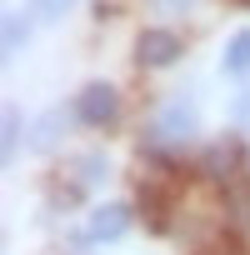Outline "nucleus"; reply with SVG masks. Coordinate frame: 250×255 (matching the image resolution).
<instances>
[{"label": "nucleus", "instance_id": "20e7f679", "mask_svg": "<svg viewBox=\"0 0 250 255\" xmlns=\"http://www.w3.org/2000/svg\"><path fill=\"white\" fill-rule=\"evenodd\" d=\"M125 230H130V205H120V200L100 205V210L90 215V225H85V235H90V240H120Z\"/></svg>", "mask_w": 250, "mask_h": 255}, {"label": "nucleus", "instance_id": "1a4fd4ad", "mask_svg": "<svg viewBox=\"0 0 250 255\" xmlns=\"http://www.w3.org/2000/svg\"><path fill=\"white\" fill-rule=\"evenodd\" d=\"M25 15H5V55H15L20 50V40H25Z\"/></svg>", "mask_w": 250, "mask_h": 255}, {"label": "nucleus", "instance_id": "0eeeda50", "mask_svg": "<svg viewBox=\"0 0 250 255\" xmlns=\"http://www.w3.org/2000/svg\"><path fill=\"white\" fill-rule=\"evenodd\" d=\"M220 65H225V75H245V70H250V30H240V35L225 45V60H220Z\"/></svg>", "mask_w": 250, "mask_h": 255}, {"label": "nucleus", "instance_id": "ddd939ff", "mask_svg": "<svg viewBox=\"0 0 250 255\" xmlns=\"http://www.w3.org/2000/svg\"><path fill=\"white\" fill-rule=\"evenodd\" d=\"M155 5H160V10H190L195 0H155Z\"/></svg>", "mask_w": 250, "mask_h": 255}, {"label": "nucleus", "instance_id": "39448f33", "mask_svg": "<svg viewBox=\"0 0 250 255\" xmlns=\"http://www.w3.org/2000/svg\"><path fill=\"white\" fill-rule=\"evenodd\" d=\"M65 125H70L65 110H45V115L30 125V130H25V145H30V150H55L60 135H65Z\"/></svg>", "mask_w": 250, "mask_h": 255}, {"label": "nucleus", "instance_id": "7ed1b4c3", "mask_svg": "<svg viewBox=\"0 0 250 255\" xmlns=\"http://www.w3.org/2000/svg\"><path fill=\"white\" fill-rule=\"evenodd\" d=\"M195 110L185 105V100H165L160 110H155V120H150V130L160 135V140H190L195 135Z\"/></svg>", "mask_w": 250, "mask_h": 255}, {"label": "nucleus", "instance_id": "9b49d317", "mask_svg": "<svg viewBox=\"0 0 250 255\" xmlns=\"http://www.w3.org/2000/svg\"><path fill=\"white\" fill-rule=\"evenodd\" d=\"M235 120L250 125V90H240V100H235Z\"/></svg>", "mask_w": 250, "mask_h": 255}, {"label": "nucleus", "instance_id": "423d86ee", "mask_svg": "<svg viewBox=\"0 0 250 255\" xmlns=\"http://www.w3.org/2000/svg\"><path fill=\"white\" fill-rule=\"evenodd\" d=\"M240 160H245V155H240V145H235V140H215V145L205 150V170H210L215 180H225Z\"/></svg>", "mask_w": 250, "mask_h": 255}, {"label": "nucleus", "instance_id": "f8f14e48", "mask_svg": "<svg viewBox=\"0 0 250 255\" xmlns=\"http://www.w3.org/2000/svg\"><path fill=\"white\" fill-rule=\"evenodd\" d=\"M235 220H240V225H250V195H245V200H235Z\"/></svg>", "mask_w": 250, "mask_h": 255}, {"label": "nucleus", "instance_id": "4468645a", "mask_svg": "<svg viewBox=\"0 0 250 255\" xmlns=\"http://www.w3.org/2000/svg\"><path fill=\"white\" fill-rule=\"evenodd\" d=\"M245 160H250V150H245Z\"/></svg>", "mask_w": 250, "mask_h": 255}, {"label": "nucleus", "instance_id": "9d476101", "mask_svg": "<svg viewBox=\"0 0 250 255\" xmlns=\"http://www.w3.org/2000/svg\"><path fill=\"white\" fill-rule=\"evenodd\" d=\"M70 5H75V0H35V15H40V20H60Z\"/></svg>", "mask_w": 250, "mask_h": 255}, {"label": "nucleus", "instance_id": "f257e3e1", "mask_svg": "<svg viewBox=\"0 0 250 255\" xmlns=\"http://www.w3.org/2000/svg\"><path fill=\"white\" fill-rule=\"evenodd\" d=\"M75 120H85V125H115V115H120V90L115 85H105V80H90L80 95H75Z\"/></svg>", "mask_w": 250, "mask_h": 255}, {"label": "nucleus", "instance_id": "6e6552de", "mask_svg": "<svg viewBox=\"0 0 250 255\" xmlns=\"http://www.w3.org/2000/svg\"><path fill=\"white\" fill-rule=\"evenodd\" d=\"M15 155H20V110L5 105V160H15Z\"/></svg>", "mask_w": 250, "mask_h": 255}, {"label": "nucleus", "instance_id": "f03ea898", "mask_svg": "<svg viewBox=\"0 0 250 255\" xmlns=\"http://www.w3.org/2000/svg\"><path fill=\"white\" fill-rule=\"evenodd\" d=\"M185 55V40L175 35V30H140V40H135V60L145 65V70H165V65H175Z\"/></svg>", "mask_w": 250, "mask_h": 255}]
</instances>
